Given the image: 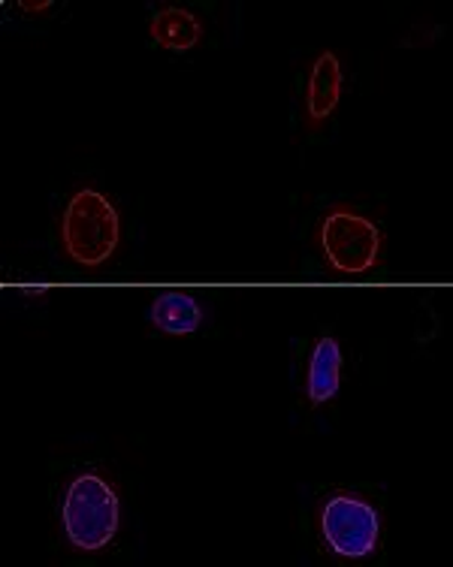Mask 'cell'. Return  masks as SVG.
Listing matches in <instances>:
<instances>
[{
  "label": "cell",
  "instance_id": "cell-9",
  "mask_svg": "<svg viewBox=\"0 0 453 567\" xmlns=\"http://www.w3.org/2000/svg\"><path fill=\"white\" fill-rule=\"evenodd\" d=\"M49 7H52L49 0H40V3H22L19 10H22V12H45V10H49Z\"/></svg>",
  "mask_w": 453,
  "mask_h": 567
},
{
  "label": "cell",
  "instance_id": "cell-6",
  "mask_svg": "<svg viewBox=\"0 0 453 567\" xmlns=\"http://www.w3.org/2000/svg\"><path fill=\"white\" fill-rule=\"evenodd\" d=\"M342 386V344L323 336L315 341L309 353V365H306V399L311 408H321L330 399H336Z\"/></svg>",
  "mask_w": 453,
  "mask_h": 567
},
{
  "label": "cell",
  "instance_id": "cell-4",
  "mask_svg": "<svg viewBox=\"0 0 453 567\" xmlns=\"http://www.w3.org/2000/svg\"><path fill=\"white\" fill-rule=\"evenodd\" d=\"M318 535L327 553L342 561L372 558L381 546V513L357 492H330L315 513Z\"/></svg>",
  "mask_w": 453,
  "mask_h": 567
},
{
  "label": "cell",
  "instance_id": "cell-2",
  "mask_svg": "<svg viewBox=\"0 0 453 567\" xmlns=\"http://www.w3.org/2000/svg\"><path fill=\"white\" fill-rule=\"evenodd\" d=\"M61 251L82 272H100L119 251L122 215L103 190L79 187L61 212Z\"/></svg>",
  "mask_w": 453,
  "mask_h": 567
},
{
  "label": "cell",
  "instance_id": "cell-5",
  "mask_svg": "<svg viewBox=\"0 0 453 567\" xmlns=\"http://www.w3.org/2000/svg\"><path fill=\"white\" fill-rule=\"evenodd\" d=\"M344 73L342 61L336 52H321L309 66L306 76V91H302V127L309 133H318L327 127L336 106L342 103Z\"/></svg>",
  "mask_w": 453,
  "mask_h": 567
},
{
  "label": "cell",
  "instance_id": "cell-1",
  "mask_svg": "<svg viewBox=\"0 0 453 567\" xmlns=\"http://www.w3.org/2000/svg\"><path fill=\"white\" fill-rule=\"evenodd\" d=\"M61 528L66 546L82 556H97L112 546L122 528V498L112 481L100 471L73 474L64 486Z\"/></svg>",
  "mask_w": 453,
  "mask_h": 567
},
{
  "label": "cell",
  "instance_id": "cell-3",
  "mask_svg": "<svg viewBox=\"0 0 453 567\" xmlns=\"http://www.w3.org/2000/svg\"><path fill=\"white\" fill-rule=\"evenodd\" d=\"M315 248L332 275L357 278V275H369L378 269L384 236L372 224V218L360 215L354 206L336 203L318 220Z\"/></svg>",
  "mask_w": 453,
  "mask_h": 567
},
{
  "label": "cell",
  "instance_id": "cell-8",
  "mask_svg": "<svg viewBox=\"0 0 453 567\" xmlns=\"http://www.w3.org/2000/svg\"><path fill=\"white\" fill-rule=\"evenodd\" d=\"M152 323L157 332H164L169 339H188L203 323V306L191 293L169 290L152 302Z\"/></svg>",
  "mask_w": 453,
  "mask_h": 567
},
{
  "label": "cell",
  "instance_id": "cell-7",
  "mask_svg": "<svg viewBox=\"0 0 453 567\" xmlns=\"http://www.w3.org/2000/svg\"><path fill=\"white\" fill-rule=\"evenodd\" d=\"M203 19L188 7H161L148 24V37L164 52H191L203 43Z\"/></svg>",
  "mask_w": 453,
  "mask_h": 567
}]
</instances>
